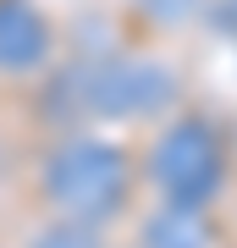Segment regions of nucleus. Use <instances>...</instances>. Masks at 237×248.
Instances as JSON below:
<instances>
[{
  "mask_svg": "<svg viewBox=\"0 0 237 248\" xmlns=\"http://www.w3.org/2000/svg\"><path fill=\"white\" fill-rule=\"evenodd\" d=\"M39 193L55 215L66 221H111L116 210H127L132 199V160L127 149H116L105 138H88V133H72L61 138L39 166Z\"/></svg>",
  "mask_w": 237,
  "mask_h": 248,
  "instance_id": "nucleus-1",
  "label": "nucleus"
},
{
  "mask_svg": "<svg viewBox=\"0 0 237 248\" xmlns=\"http://www.w3.org/2000/svg\"><path fill=\"white\" fill-rule=\"evenodd\" d=\"M143 177L160 204H210L226 187V138L204 110H176L155 127L143 149Z\"/></svg>",
  "mask_w": 237,
  "mask_h": 248,
  "instance_id": "nucleus-2",
  "label": "nucleus"
},
{
  "mask_svg": "<svg viewBox=\"0 0 237 248\" xmlns=\"http://www.w3.org/2000/svg\"><path fill=\"white\" fill-rule=\"evenodd\" d=\"M72 89V110L78 116H99V122H160L182 83L160 55H138V50H116L88 61L83 72L66 78Z\"/></svg>",
  "mask_w": 237,
  "mask_h": 248,
  "instance_id": "nucleus-3",
  "label": "nucleus"
},
{
  "mask_svg": "<svg viewBox=\"0 0 237 248\" xmlns=\"http://www.w3.org/2000/svg\"><path fill=\"white\" fill-rule=\"evenodd\" d=\"M55 61V22L33 0H0V72L39 78Z\"/></svg>",
  "mask_w": 237,
  "mask_h": 248,
  "instance_id": "nucleus-4",
  "label": "nucleus"
},
{
  "mask_svg": "<svg viewBox=\"0 0 237 248\" xmlns=\"http://www.w3.org/2000/svg\"><path fill=\"white\" fill-rule=\"evenodd\" d=\"M138 248H221V226L204 204H160L143 221Z\"/></svg>",
  "mask_w": 237,
  "mask_h": 248,
  "instance_id": "nucleus-5",
  "label": "nucleus"
},
{
  "mask_svg": "<svg viewBox=\"0 0 237 248\" xmlns=\"http://www.w3.org/2000/svg\"><path fill=\"white\" fill-rule=\"evenodd\" d=\"M33 248H99V232L88 221H66V215H55V226H44Z\"/></svg>",
  "mask_w": 237,
  "mask_h": 248,
  "instance_id": "nucleus-6",
  "label": "nucleus"
},
{
  "mask_svg": "<svg viewBox=\"0 0 237 248\" xmlns=\"http://www.w3.org/2000/svg\"><path fill=\"white\" fill-rule=\"evenodd\" d=\"M143 6H149L155 17H166V22H176V17H193V11L204 6V0H143Z\"/></svg>",
  "mask_w": 237,
  "mask_h": 248,
  "instance_id": "nucleus-7",
  "label": "nucleus"
}]
</instances>
